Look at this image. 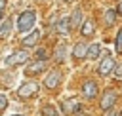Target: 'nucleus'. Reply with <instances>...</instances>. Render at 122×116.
Listing matches in <instances>:
<instances>
[{
	"label": "nucleus",
	"mask_w": 122,
	"mask_h": 116,
	"mask_svg": "<svg viewBox=\"0 0 122 116\" xmlns=\"http://www.w3.org/2000/svg\"><path fill=\"white\" fill-rule=\"evenodd\" d=\"M86 53H88V44H86V42L74 44V48H72V57H74V59H84Z\"/></svg>",
	"instance_id": "9"
},
{
	"label": "nucleus",
	"mask_w": 122,
	"mask_h": 116,
	"mask_svg": "<svg viewBox=\"0 0 122 116\" xmlns=\"http://www.w3.org/2000/svg\"><path fill=\"white\" fill-rule=\"evenodd\" d=\"M112 72H114V76H116V78H122V61L114 65V70H112Z\"/></svg>",
	"instance_id": "21"
},
{
	"label": "nucleus",
	"mask_w": 122,
	"mask_h": 116,
	"mask_svg": "<svg viewBox=\"0 0 122 116\" xmlns=\"http://www.w3.org/2000/svg\"><path fill=\"white\" fill-rule=\"evenodd\" d=\"M2 19H4V17H2V11H0V21H2Z\"/></svg>",
	"instance_id": "27"
},
{
	"label": "nucleus",
	"mask_w": 122,
	"mask_h": 116,
	"mask_svg": "<svg viewBox=\"0 0 122 116\" xmlns=\"http://www.w3.org/2000/svg\"><path fill=\"white\" fill-rule=\"evenodd\" d=\"M97 84L93 82V80H86L84 84H82V95H84V99H95L97 97Z\"/></svg>",
	"instance_id": "7"
},
{
	"label": "nucleus",
	"mask_w": 122,
	"mask_h": 116,
	"mask_svg": "<svg viewBox=\"0 0 122 116\" xmlns=\"http://www.w3.org/2000/svg\"><path fill=\"white\" fill-rule=\"evenodd\" d=\"M15 116H25V114H15Z\"/></svg>",
	"instance_id": "29"
},
{
	"label": "nucleus",
	"mask_w": 122,
	"mask_h": 116,
	"mask_svg": "<svg viewBox=\"0 0 122 116\" xmlns=\"http://www.w3.org/2000/svg\"><path fill=\"white\" fill-rule=\"evenodd\" d=\"M29 57H30V53H29V51H25V49H21V51L11 53V55L6 59V65H8V67H13V65H23V63H27V61H29Z\"/></svg>",
	"instance_id": "4"
},
{
	"label": "nucleus",
	"mask_w": 122,
	"mask_h": 116,
	"mask_svg": "<svg viewBox=\"0 0 122 116\" xmlns=\"http://www.w3.org/2000/svg\"><path fill=\"white\" fill-rule=\"evenodd\" d=\"M42 112H44V116H59V112H57V108L53 105H46Z\"/></svg>",
	"instance_id": "19"
},
{
	"label": "nucleus",
	"mask_w": 122,
	"mask_h": 116,
	"mask_svg": "<svg viewBox=\"0 0 122 116\" xmlns=\"http://www.w3.org/2000/svg\"><path fill=\"white\" fill-rule=\"evenodd\" d=\"M116 10H112V8H109V10H105V13H103V19H105V25L107 27H111L112 23H114V19H116Z\"/></svg>",
	"instance_id": "18"
},
{
	"label": "nucleus",
	"mask_w": 122,
	"mask_h": 116,
	"mask_svg": "<svg viewBox=\"0 0 122 116\" xmlns=\"http://www.w3.org/2000/svg\"><path fill=\"white\" fill-rule=\"evenodd\" d=\"M61 78H63V74H61V70H57V68H53L51 72H48V76H46V80H44V84H46V87H50V89H53V87H57V86L61 84Z\"/></svg>",
	"instance_id": "6"
},
{
	"label": "nucleus",
	"mask_w": 122,
	"mask_h": 116,
	"mask_svg": "<svg viewBox=\"0 0 122 116\" xmlns=\"http://www.w3.org/2000/svg\"><path fill=\"white\" fill-rule=\"evenodd\" d=\"M44 67H46V61L36 59L34 63H30V65L25 68V72H27V74H36V72H42V70H44Z\"/></svg>",
	"instance_id": "10"
},
{
	"label": "nucleus",
	"mask_w": 122,
	"mask_h": 116,
	"mask_svg": "<svg viewBox=\"0 0 122 116\" xmlns=\"http://www.w3.org/2000/svg\"><path fill=\"white\" fill-rule=\"evenodd\" d=\"M93 30H95V25H93V21H92V19L82 21V25H80V32H82V36H92V34H93Z\"/></svg>",
	"instance_id": "13"
},
{
	"label": "nucleus",
	"mask_w": 122,
	"mask_h": 116,
	"mask_svg": "<svg viewBox=\"0 0 122 116\" xmlns=\"http://www.w3.org/2000/svg\"><path fill=\"white\" fill-rule=\"evenodd\" d=\"M99 53H101V44L95 42V44L88 46V53H86V57H88V59H97Z\"/></svg>",
	"instance_id": "16"
},
{
	"label": "nucleus",
	"mask_w": 122,
	"mask_h": 116,
	"mask_svg": "<svg viewBox=\"0 0 122 116\" xmlns=\"http://www.w3.org/2000/svg\"><path fill=\"white\" fill-rule=\"evenodd\" d=\"M34 23H36V13H34L32 10H27V11H23V13L17 17V29H19L21 32H29V30L34 27Z\"/></svg>",
	"instance_id": "1"
},
{
	"label": "nucleus",
	"mask_w": 122,
	"mask_h": 116,
	"mask_svg": "<svg viewBox=\"0 0 122 116\" xmlns=\"http://www.w3.org/2000/svg\"><path fill=\"white\" fill-rule=\"evenodd\" d=\"M61 106H63V112H65V114H76V112H80V103H78L76 99H69V101H65Z\"/></svg>",
	"instance_id": "8"
},
{
	"label": "nucleus",
	"mask_w": 122,
	"mask_h": 116,
	"mask_svg": "<svg viewBox=\"0 0 122 116\" xmlns=\"http://www.w3.org/2000/svg\"><path fill=\"white\" fill-rule=\"evenodd\" d=\"M36 91H38V84L30 80V82H25V84L17 89V95H19L21 99H29V97H32Z\"/></svg>",
	"instance_id": "5"
},
{
	"label": "nucleus",
	"mask_w": 122,
	"mask_h": 116,
	"mask_svg": "<svg viewBox=\"0 0 122 116\" xmlns=\"http://www.w3.org/2000/svg\"><path fill=\"white\" fill-rule=\"evenodd\" d=\"M36 59L48 61V53H46V49H38V51H36Z\"/></svg>",
	"instance_id": "22"
},
{
	"label": "nucleus",
	"mask_w": 122,
	"mask_h": 116,
	"mask_svg": "<svg viewBox=\"0 0 122 116\" xmlns=\"http://www.w3.org/2000/svg\"><path fill=\"white\" fill-rule=\"evenodd\" d=\"M10 30H11V17L2 19L0 21V38H6L10 34Z\"/></svg>",
	"instance_id": "15"
},
{
	"label": "nucleus",
	"mask_w": 122,
	"mask_h": 116,
	"mask_svg": "<svg viewBox=\"0 0 122 116\" xmlns=\"http://www.w3.org/2000/svg\"><path fill=\"white\" fill-rule=\"evenodd\" d=\"M4 6H6V2H4V0H0V11H2V8H4Z\"/></svg>",
	"instance_id": "26"
},
{
	"label": "nucleus",
	"mask_w": 122,
	"mask_h": 116,
	"mask_svg": "<svg viewBox=\"0 0 122 116\" xmlns=\"http://www.w3.org/2000/svg\"><path fill=\"white\" fill-rule=\"evenodd\" d=\"M61 2H71V0H61Z\"/></svg>",
	"instance_id": "28"
},
{
	"label": "nucleus",
	"mask_w": 122,
	"mask_h": 116,
	"mask_svg": "<svg viewBox=\"0 0 122 116\" xmlns=\"http://www.w3.org/2000/svg\"><path fill=\"white\" fill-rule=\"evenodd\" d=\"M120 116H122V112H120Z\"/></svg>",
	"instance_id": "31"
},
{
	"label": "nucleus",
	"mask_w": 122,
	"mask_h": 116,
	"mask_svg": "<svg viewBox=\"0 0 122 116\" xmlns=\"http://www.w3.org/2000/svg\"><path fill=\"white\" fill-rule=\"evenodd\" d=\"M55 30H57L59 34H67V32L71 30V19H69V17H61V19L57 21V25H55Z\"/></svg>",
	"instance_id": "11"
},
{
	"label": "nucleus",
	"mask_w": 122,
	"mask_h": 116,
	"mask_svg": "<svg viewBox=\"0 0 122 116\" xmlns=\"http://www.w3.org/2000/svg\"><path fill=\"white\" fill-rule=\"evenodd\" d=\"M114 49H116L118 53H122V29L118 30V34H116V38H114Z\"/></svg>",
	"instance_id": "20"
},
{
	"label": "nucleus",
	"mask_w": 122,
	"mask_h": 116,
	"mask_svg": "<svg viewBox=\"0 0 122 116\" xmlns=\"http://www.w3.org/2000/svg\"><path fill=\"white\" fill-rule=\"evenodd\" d=\"M53 57H55V61L63 63V61L67 59V46H65V44H59V46L55 48V53H53Z\"/></svg>",
	"instance_id": "17"
},
{
	"label": "nucleus",
	"mask_w": 122,
	"mask_h": 116,
	"mask_svg": "<svg viewBox=\"0 0 122 116\" xmlns=\"http://www.w3.org/2000/svg\"><path fill=\"white\" fill-rule=\"evenodd\" d=\"M6 106H8V97H6V95H2V93H0V110H4V108H6Z\"/></svg>",
	"instance_id": "23"
},
{
	"label": "nucleus",
	"mask_w": 122,
	"mask_h": 116,
	"mask_svg": "<svg viewBox=\"0 0 122 116\" xmlns=\"http://www.w3.org/2000/svg\"><path fill=\"white\" fill-rule=\"evenodd\" d=\"M42 2H50V0H42Z\"/></svg>",
	"instance_id": "30"
},
{
	"label": "nucleus",
	"mask_w": 122,
	"mask_h": 116,
	"mask_svg": "<svg viewBox=\"0 0 122 116\" xmlns=\"http://www.w3.org/2000/svg\"><path fill=\"white\" fill-rule=\"evenodd\" d=\"M116 13H118V15H122V0H120V4L116 6Z\"/></svg>",
	"instance_id": "25"
},
{
	"label": "nucleus",
	"mask_w": 122,
	"mask_h": 116,
	"mask_svg": "<svg viewBox=\"0 0 122 116\" xmlns=\"http://www.w3.org/2000/svg\"><path fill=\"white\" fill-rule=\"evenodd\" d=\"M114 65H116V61L112 59V55H111L109 51H105V55H103V59L99 61V65H97L95 72H97L99 76H109V74H112Z\"/></svg>",
	"instance_id": "2"
},
{
	"label": "nucleus",
	"mask_w": 122,
	"mask_h": 116,
	"mask_svg": "<svg viewBox=\"0 0 122 116\" xmlns=\"http://www.w3.org/2000/svg\"><path fill=\"white\" fill-rule=\"evenodd\" d=\"M116 101H118V91H116V89H112V87H109V89H105V91H103L101 101H99V106H101L103 110H109V108H114Z\"/></svg>",
	"instance_id": "3"
},
{
	"label": "nucleus",
	"mask_w": 122,
	"mask_h": 116,
	"mask_svg": "<svg viewBox=\"0 0 122 116\" xmlns=\"http://www.w3.org/2000/svg\"><path fill=\"white\" fill-rule=\"evenodd\" d=\"M69 19H71V29H78V27L82 25V10H78V8H76Z\"/></svg>",
	"instance_id": "14"
},
{
	"label": "nucleus",
	"mask_w": 122,
	"mask_h": 116,
	"mask_svg": "<svg viewBox=\"0 0 122 116\" xmlns=\"http://www.w3.org/2000/svg\"><path fill=\"white\" fill-rule=\"evenodd\" d=\"M105 116H120V112L114 108H109V110H105Z\"/></svg>",
	"instance_id": "24"
},
{
	"label": "nucleus",
	"mask_w": 122,
	"mask_h": 116,
	"mask_svg": "<svg viewBox=\"0 0 122 116\" xmlns=\"http://www.w3.org/2000/svg\"><path fill=\"white\" fill-rule=\"evenodd\" d=\"M38 40H40V30H32L30 34H27V36L23 38V46H25V48H30V46H34Z\"/></svg>",
	"instance_id": "12"
}]
</instances>
